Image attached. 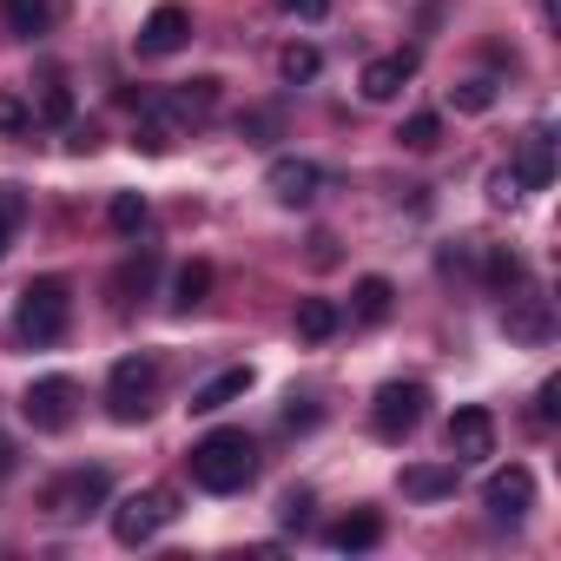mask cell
<instances>
[{
    "instance_id": "44dd1931",
    "label": "cell",
    "mask_w": 561,
    "mask_h": 561,
    "mask_svg": "<svg viewBox=\"0 0 561 561\" xmlns=\"http://www.w3.org/2000/svg\"><path fill=\"white\" fill-rule=\"evenodd\" d=\"M383 541V515H344L337 528H331V548H344V554H357V548H377Z\"/></svg>"
},
{
    "instance_id": "d590c367",
    "label": "cell",
    "mask_w": 561,
    "mask_h": 561,
    "mask_svg": "<svg viewBox=\"0 0 561 561\" xmlns=\"http://www.w3.org/2000/svg\"><path fill=\"white\" fill-rule=\"evenodd\" d=\"M285 423H291V430H311V423H318V410H311L305 397H291V410H285Z\"/></svg>"
},
{
    "instance_id": "d6a6232c",
    "label": "cell",
    "mask_w": 561,
    "mask_h": 561,
    "mask_svg": "<svg viewBox=\"0 0 561 561\" xmlns=\"http://www.w3.org/2000/svg\"><path fill=\"white\" fill-rule=\"evenodd\" d=\"M489 198H495V205H515V198H522V185H515V172H508V165H502V172H489Z\"/></svg>"
},
{
    "instance_id": "2e32d148",
    "label": "cell",
    "mask_w": 561,
    "mask_h": 561,
    "mask_svg": "<svg viewBox=\"0 0 561 561\" xmlns=\"http://www.w3.org/2000/svg\"><path fill=\"white\" fill-rule=\"evenodd\" d=\"M159 106H165V113H172L179 126H185V119L198 126V119H205V113L218 106V80H185V87H179V93H165Z\"/></svg>"
},
{
    "instance_id": "3957f363",
    "label": "cell",
    "mask_w": 561,
    "mask_h": 561,
    "mask_svg": "<svg viewBox=\"0 0 561 561\" xmlns=\"http://www.w3.org/2000/svg\"><path fill=\"white\" fill-rule=\"evenodd\" d=\"M152 397H159V357H119L113 364V377H106V410H113V423H139L146 410H152Z\"/></svg>"
},
{
    "instance_id": "ffe728a7",
    "label": "cell",
    "mask_w": 561,
    "mask_h": 561,
    "mask_svg": "<svg viewBox=\"0 0 561 561\" xmlns=\"http://www.w3.org/2000/svg\"><path fill=\"white\" fill-rule=\"evenodd\" d=\"M390 305H397L390 277H357V291H351V318H357V324H383Z\"/></svg>"
},
{
    "instance_id": "7a4b0ae2",
    "label": "cell",
    "mask_w": 561,
    "mask_h": 561,
    "mask_svg": "<svg viewBox=\"0 0 561 561\" xmlns=\"http://www.w3.org/2000/svg\"><path fill=\"white\" fill-rule=\"evenodd\" d=\"M67 318H73V285L67 277H34L21 291V311H14V337L21 344H60Z\"/></svg>"
},
{
    "instance_id": "e575fe53",
    "label": "cell",
    "mask_w": 561,
    "mask_h": 561,
    "mask_svg": "<svg viewBox=\"0 0 561 561\" xmlns=\"http://www.w3.org/2000/svg\"><path fill=\"white\" fill-rule=\"evenodd\" d=\"M277 8H285V14H298V21H318V14L331 8V0H277Z\"/></svg>"
},
{
    "instance_id": "52a82bcc",
    "label": "cell",
    "mask_w": 561,
    "mask_h": 561,
    "mask_svg": "<svg viewBox=\"0 0 561 561\" xmlns=\"http://www.w3.org/2000/svg\"><path fill=\"white\" fill-rule=\"evenodd\" d=\"M106 469H73V476H60L54 489H47V515H60V522H73V515H87V508H100L106 502Z\"/></svg>"
},
{
    "instance_id": "1f68e13d",
    "label": "cell",
    "mask_w": 561,
    "mask_h": 561,
    "mask_svg": "<svg viewBox=\"0 0 561 561\" xmlns=\"http://www.w3.org/2000/svg\"><path fill=\"white\" fill-rule=\"evenodd\" d=\"M277 515H285L291 528H305V522H311V489H291L285 502H277Z\"/></svg>"
},
{
    "instance_id": "6da1fadb",
    "label": "cell",
    "mask_w": 561,
    "mask_h": 561,
    "mask_svg": "<svg viewBox=\"0 0 561 561\" xmlns=\"http://www.w3.org/2000/svg\"><path fill=\"white\" fill-rule=\"evenodd\" d=\"M192 482L198 489H211V495H238L251 476H257V443L244 436V430H211V436H198L192 443Z\"/></svg>"
},
{
    "instance_id": "9a60e30c",
    "label": "cell",
    "mask_w": 561,
    "mask_h": 561,
    "mask_svg": "<svg viewBox=\"0 0 561 561\" xmlns=\"http://www.w3.org/2000/svg\"><path fill=\"white\" fill-rule=\"evenodd\" d=\"M403 495L410 502H443V495H456V469L449 462H410L403 469Z\"/></svg>"
},
{
    "instance_id": "8d00e7d4",
    "label": "cell",
    "mask_w": 561,
    "mask_h": 561,
    "mask_svg": "<svg viewBox=\"0 0 561 561\" xmlns=\"http://www.w3.org/2000/svg\"><path fill=\"white\" fill-rule=\"evenodd\" d=\"M244 133H251V139H271V133H277V113H251Z\"/></svg>"
},
{
    "instance_id": "5bb4252c",
    "label": "cell",
    "mask_w": 561,
    "mask_h": 561,
    "mask_svg": "<svg viewBox=\"0 0 561 561\" xmlns=\"http://www.w3.org/2000/svg\"><path fill=\"white\" fill-rule=\"evenodd\" d=\"M0 14H8V34L41 41V34H54V27H60L67 0H0Z\"/></svg>"
},
{
    "instance_id": "7402d4cb",
    "label": "cell",
    "mask_w": 561,
    "mask_h": 561,
    "mask_svg": "<svg viewBox=\"0 0 561 561\" xmlns=\"http://www.w3.org/2000/svg\"><path fill=\"white\" fill-rule=\"evenodd\" d=\"M205 291H211V264H185V271L172 277V311H198Z\"/></svg>"
},
{
    "instance_id": "603a6c76",
    "label": "cell",
    "mask_w": 561,
    "mask_h": 561,
    "mask_svg": "<svg viewBox=\"0 0 561 561\" xmlns=\"http://www.w3.org/2000/svg\"><path fill=\"white\" fill-rule=\"evenodd\" d=\"M34 119H47V126H73V93H67V80H47V87H41Z\"/></svg>"
},
{
    "instance_id": "f546056e",
    "label": "cell",
    "mask_w": 561,
    "mask_h": 561,
    "mask_svg": "<svg viewBox=\"0 0 561 561\" xmlns=\"http://www.w3.org/2000/svg\"><path fill=\"white\" fill-rule=\"evenodd\" d=\"M152 271H159L152 257H133V264H126V271L113 277V291H119V305H133V291H146V285H152Z\"/></svg>"
},
{
    "instance_id": "9c48e42d",
    "label": "cell",
    "mask_w": 561,
    "mask_h": 561,
    "mask_svg": "<svg viewBox=\"0 0 561 561\" xmlns=\"http://www.w3.org/2000/svg\"><path fill=\"white\" fill-rule=\"evenodd\" d=\"M185 41H192V14L179 8V0L152 8V14H146V27H139V54H146V60H165V54H179Z\"/></svg>"
},
{
    "instance_id": "d4e9b609",
    "label": "cell",
    "mask_w": 561,
    "mask_h": 561,
    "mask_svg": "<svg viewBox=\"0 0 561 561\" xmlns=\"http://www.w3.org/2000/svg\"><path fill=\"white\" fill-rule=\"evenodd\" d=\"M106 218H113V231H119V238H139V231H146V218H152V211H146V198H139V192H119V198H113V211H106Z\"/></svg>"
},
{
    "instance_id": "836d02e7",
    "label": "cell",
    "mask_w": 561,
    "mask_h": 561,
    "mask_svg": "<svg viewBox=\"0 0 561 561\" xmlns=\"http://www.w3.org/2000/svg\"><path fill=\"white\" fill-rule=\"evenodd\" d=\"M554 410H561V383L548 377V383H541V403H535V416H541V423H554Z\"/></svg>"
},
{
    "instance_id": "4dcf8cb0",
    "label": "cell",
    "mask_w": 561,
    "mask_h": 561,
    "mask_svg": "<svg viewBox=\"0 0 561 561\" xmlns=\"http://www.w3.org/2000/svg\"><path fill=\"white\" fill-rule=\"evenodd\" d=\"M27 126H34V113L14 93H0V133H27Z\"/></svg>"
},
{
    "instance_id": "ba28073f",
    "label": "cell",
    "mask_w": 561,
    "mask_h": 561,
    "mask_svg": "<svg viewBox=\"0 0 561 561\" xmlns=\"http://www.w3.org/2000/svg\"><path fill=\"white\" fill-rule=\"evenodd\" d=\"M482 508H489L495 522H522V515L535 508V476H528L522 462L495 469V476H489V489H482Z\"/></svg>"
},
{
    "instance_id": "ac0fdd59",
    "label": "cell",
    "mask_w": 561,
    "mask_h": 561,
    "mask_svg": "<svg viewBox=\"0 0 561 561\" xmlns=\"http://www.w3.org/2000/svg\"><path fill=\"white\" fill-rule=\"evenodd\" d=\"M244 390H251V370H244V364H238V370H218L211 383H198V390H192V410H198V416H211V410L238 403Z\"/></svg>"
},
{
    "instance_id": "5b68a950",
    "label": "cell",
    "mask_w": 561,
    "mask_h": 561,
    "mask_svg": "<svg viewBox=\"0 0 561 561\" xmlns=\"http://www.w3.org/2000/svg\"><path fill=\"white\" fill-rule=\"evenodd\" d=\"M423 403H430L423 383H383L377 403H370V430H377L383 443H403V436L423 423Z\"/></svg>"
},
{
    "instance_id": "7c38bea8",
    "label": "cell",
    "mask_w": 561,
    "mask_h": 561,
    "mask_svg": "<svg viewBox=\"0 0 561 561\" xmlns=\"http://www.w3.org/2000/svg\"><path fill=\"white\" fill-rule=\"evenodd\" d=\"M489 449H495V416L476 410V403L456 410V416H449V456H456V462H476V456H489Z\"/></svg>"
},
{
    "instance_id": "30bf717a",
    "label": "cell",
    "mask_w": 561,
    "mask_h": 561,
    "mask_svg": "<svg viewBox=\"0 0 561 561\" xmlns=\"http://www.w3.org/2000/svg\"><path fill=\"white\" fill-rule=\"evenodd\" d=\"M318 185H324V172H318L311 159H271V172H264V192H271L277 205H311Z\"/></svg>"
},
{
    "instance_id": "f35d334b",
    "label": "cell",
    "mask_w": 561,
    "mask_h": 561,
    "mask_svg": "<svg viewBox=\"0 0 561 561\" xmlns=\"http://www.w3.org/2000/svg\"><path fill=\"white\" fill-rule=\"evenodd\" d=\"M0 476H14V443L0 436Z\"/></svg>"
},
{
    "instance_id": "e0dca14e",
    "label": "cell",
    "mask_w": 561,
    "mask_h": 561,
    "mask_svg": "<svg viewBox=\"0 0 561 561\" xmlns=\"http://www.w3.org/2000/svg\"><path fill=\"white\" fill-rule=\"evenodd\" d=\"M502 324H508V337H522V344H548V305L541 298H508V311H502Z\"/></svg>"
},
{
    "instance_id": "4fadbf2b",
    "label": "cell",
    "mask_w": 561,
    "mask_h": 561,
    "mask_svg": "<svg viewBox=\"0 0 561 561\" xmlns=\"http://www.w3.org/2000/svg\"><path fill=\"white\" fill-rule=\"evenodd\" d=\"M410 80H416V54L403 47V54H383V60H370L357 87H364V100H377V106H383V100H397Z\"/></svg>"
},
{
    "instance_id": "8992f818",
    "label": "cell",
    "mask_w": 561,
    "mask_h": 561,
    "mask_svg": "<svg viewBox=\"0 0 561 561\" xmlns=\"http://www.w3.org/2000/svg\"><path fill=\"white\" fill-rule=\"evenodd\" d=\"M73 403H80L73 377H41V383H27L21 416H27L34 430H67V423H73Z\"/></svg>"
},
{
    "instance_id": "83f0119b",
    "label": "cell",
    "mask_w": 561,
    "mask_h": 561,
    "mask_svg": "<svg viewBox=\"0 0 561 561\" xmlns=\"http://www.w3.org/2000/svg\"><path fill=\"white\" fill-rule=\"evenodd\" d=\"M397 139H403L410 152H430V146L443 139V119H436V113H410V119L397 126Z\"/></svg>"
},
{
    "instance_id": "74e56055",
    "label": "cell",
    "mask_w": 561,
    "mask_h": 561,
    "mask_svg": "<svg viewBox=\"0 0 561 561\" xmlns=\"http://www.w3.org/2000/svg\"><path fill=\"white\" fill-rule=\"evenodd\" d=\"M67 146H73V152H93V146H100V133H93V126H73V139H67Z\"/></svg>"
},
{
    "instance_id": "4316f807",
    "label": "cell",
    "mask_w": 561,
    "mask_h": 561,
    "mask_svg": "<svg viewBox=\"0 0 561 561\" xmlns=\"http://www.w3.org/2000/svg\"><path fill=\"white\" fill-rule=\"evenodd\" d=\"M449 106H456V113H489V106H495V80H482V73H476V80L449 87Z\"/></svg>"
},
{
    "instance_id": "cb8c5ba5",
    "label": "cell",
    "mask_w": 561,
    "mask_h": 561,
    "mask_svg": "<svg viewBox=\"0 0 561 561\" xmlns=\"http://www.w3.org/2000/svg\"><path fill=\"white\" fill-rule=\"evenodd\" d=\"M318 67H324V54H318V47H305V41H291L285 54H277V73H285L291 87H298V80H318Z\"/></svg>"
},
{
    "instance_id": "8fae6325",
    "label": "cell",
    "mask_w": 561,
    "mask_h": 561,
    "mask_svg": "<svg viewBox=\"0 0 561 561\" xmlns=\"http://www.w3.org/2000/svg\"><path fill=\"white\" fill-rule=\"evenodd\" d=\"M508 172H515V185H522V192H541V185L554 179V139H548V126H528V133H522V146H515V165H508Z\"/></svg>"
},
{
    "instance_id": "d6986e66",
    "label": "cell",
    "mask_w": 561,
    "mask_h": 561,
    "mask_svg": "<svg viewBox=\"0 0 561 561\" xmlns=\"http://www.w3.org/2000/svg\"><path fill=\"white\" fill-rule=\"evenodd\" d=\"M337 324H344V311H337L331 298H298V337H305V344H331Z\"/></svg>"
},
{
    "instance_id": "277c9868",
    "label": "cell",
    "mask_w": 561,
    "mask_h": 561,
    "mask_svg": "<svg viewBox=\"0 0 561 561\" xmlns=\"http://www.w3.org/2000/svg\"><path fill=\"white\" fill-rule=\"evenodd\" d=\"M172 515H179V495H172V489H133V495L113 508V541H119V548H146Z\"/></svg>"
},
{
    "instance_id": "f1b7e54d",
    "label": "cell",
    "mask_w": 561,
    "mask_h": 561,
    "mask_svg": "<svg viewBox=\"0 0 561 561\" xmlns=\"http://www.w3.org/2000/svg\"><path fill=\"white\" fill-rule=\"evenodd\" d=\"M21 218H27V198H21L14 185H0V257H8V244H14V231H21Z\"/></svg>"
},
{
    "instance_id": "484cf974",
    "label": "cell",
    "mask_w": 561,
    "mask_h": 561,
    "mask_svg": "<svg viewBox=\"0 0 561 561\" xmlns=\"http://www.w3.org/2000/svg\"><path fill=\"white\" fill-rule=\"evenodd\" d=\"M482 271H489V285H495V291H515V285H522V257H515V251H502V244H489V251H482Z\"/></svg>"
}]
</instances>
